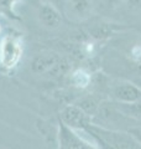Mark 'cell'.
I'll return each mask as SVG.
<instances>
[{"mask_svg": "<svg viewBox=\"0 0 141 149\" xmlns=\"http://www.w3.org/2000/svg\"><path fill=\"white\" fill-rule=\"evenodd\" d=\"M57 149H100L86 129L73 130L59 123L57 130Z\"/></svg>", "mask_w": 141, "mask_h": 149, "instance_id": "1", "label": "cell"}, {"mask_svg": "<svg viewBox=\"0 0 141 149\" xmlns=\"http://www.w3.org/2000/svg\"><path fill=\"white\" fill-rule=\"evenodd\" d=\"M69 65L61 55L56 52L37 54L31 61V71L35 74H47L58 77L68 71Z\"/></svg>", "mask_w": 141, "mask_h": 149, "instance_id": "2", "label": "cell"}, {"mask_svg": "<svg viewBox=\"0 0 141 149\" xmlns=\"http://www.w3.org/2000/svg\"><path fill=\"white\" fill-rule=\"evenodd\" d=\"M86 130L100 138L113 149H141V144L131 134L124 130H110L94 124L88 125Z\"/></svg>", "mask_w": 141, "mask_h": 149, "instance_id": "3", "label": "cell"}, {"mask_svg": "<svg viewBox=\"0 0 141 149\" xmlns=\"http://www.w3.org/2000/svg\"><path fill=\"white\" fill-rule=\"evenodd\" d=\"M106 95L115 103H134L141 100V88L131 80L115 78L106 83Z\"/></svg>", "mask_w": 141, "mask_h": 149, "instance_id": "4", "label": "cell"}, {"mask_svg": "<svg viewBox=\"0 0 141 149\" xmlns=\"http://www.w3.org/2000/svg\"><path fill=\"white\" fill-rule=\"evenodd\" d=\"M22 56V42L15 35H5L0 41V67L10 71L17 66Z\"/></svg>", "mask_w": 141, "mask_h": 149, "instance_id": "5", "label": "cell"}, {"mask_svg": "<svg viewBox=\"0 0 141 149\" xmlns=\"http://www.w3.org/2000/svg\"><path fill=\"white\" fill-rule=\"evenodd\" d=\"M59 123L73 130H83L92 124V117L76 103L66 104L59 112Z\"/></svg>", "mask_w": 141, "mask_h": 149, "instance_id": "6", "label": "cell"}, {"mask_svg": "<svg viewBox=\"0 0 141 149\" xmlns=\"http://www.w3.org/2000/svg\"><path fill=\"white\" fill-rule=\"evenodd\" d=\"M93 11V0H63L62 13H64V15L72 21H87L91 19Z\"/></svg>", "mask_w": 141, "mask_h": 149, "instance_id": "7", "label": "cell"}, {"mask_svg": "<svg viewBox=\"0 0 141 149\" xmlns=\"http://www.w3.org/2000/svg\"><path fill=\"white\" fill-rule=\"evenodd\" d=\"M40 24L50 30H55L62 25V11L48 3H44L37 10Z\"/></svg>", "mask_w": 141, "mask_h": 149, "instance_id": "8", "label": "cell"}, {"mask_svg": "<svg viewBox=\"0 0 141 149\" xmlns=\"http://www.w3.org/2000/svg\"><path fill=\"white\" fill-rule=\"evenodd\" d=\"M88 34L95 41H103L116 35V26L106 21H95L88 27Z\"/></svg>", "mask_w": 141, "mask_h": 149, "instance_id": "9", "label": "cell"}, {"mask_svg": "<svg viewBox=\"0 0 141 149\" xmlns=\"http://www.w3.org/2000/svg\"><path fill=\"white\" fill-rule=\"evenodd\" d=\"M104 100L105 98L98 96V93H87V95H83L79 97L74 103H76L79 108H82L89 117H93V116L97 113L100 103Z\"/></svg>", "mask_w": 141, "mask_h": 149, "instance_id": "10", "label": "cell"}, {"mask_svg": "<svg viewBox=\"0 0 141 149\" xmlns=\"http://www.w3.org/2000/svg\"><path fill=\"white\" fill-rule=\"evenodd\" d=\"M70 85L78 90H86L89 86L93 85L92 73L84 68H77L70 73Z\"/></svg>", "mask_w": 141, "mask_h": 149, "instance_id": "11", "label": "cell"}, {"mask_svg": "<svg viewBox=\"0 0 141 149\" xmlns=\"http://www.w3.org/2000/svg\"><path fill=\"white\" fill-rule=\"evenodd\" d=\"M113 103L116 107V109L120 111L124 116L141 123V100L134 103H115V102Z\"/></svg>", "mask_w": 141, "mask_h": 149, "instance_id": "12", "label": "cell"}, {"mask_svg": "<svg viewBox=\"0 0 141 149\" xmlns=\"http://www.w3.org/2000/svg\"><path fill=\"white\" fill-rule=\"evenodd\" d=\"M121 5H124L129 11L141 13V0H123Z\"/></svg>", "mask_w": 141, "mask_h": 149, "instance_id": "13", "label": "cell"}, {"mask_svg": "<svg viewBox=\"0 0 141 149\" xmlns=\"http://www.w3.org/2000/svg\"><path fill=\"white\" fill-rule=\"evenodd\" d=\"M128 133L131 134L136 141H138L140 144H141V124H138V125H134V127H131Z\"/></svg>", "mask_w": 141, "mask_h": 149, "instance_id": "14", "label": "cell"}, {"mask_svg": "<svg viewBox=\"0 0 141 149\" xmlns=\"http://www.w3.org/2000/svg\"><path fill=\"white\" fill-rule=\"evenodd\" d=\"M46 3L51 4V5L56 6L57 9H59L61 11H62V8H63V0H45Z\"/></svg>", "mask_w": 141, "mask_h": 149, "instance_id": "15", "label": "cell"}, {"mask_svg": "<svg viewBox=\"0 0 141 149\" xmlns=\"http://www.w3.org/2000/svg\"><path fill=\"white\" fill-rule=\"evenodd\" d=\"M104 1L106 3V5H108V6L113 9V8H116V6L121 5L123 0H104Z\"/></svg>", "mask_w": 141, "mask_h": 149, "instance_id": "16", "label": "cell"}]
</instances>
